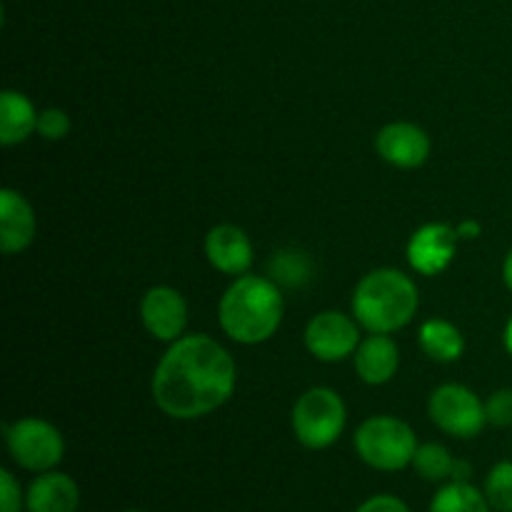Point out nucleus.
<instances>
[{
    "instance_id": "dca6fc26",
    "label": "nucleus",
    "mask_w": 512,
    "mask_h": 512,
    "mask_svg": "<svg viewBox=\"0 0 512 512\" xmlns=\"http://www.w3.org/2000/svg\"><path fill=\"white\" fill-rule=\"evenodd\" d=\"M38 110L33 100L20 90H3L0 93V143L5 148L25 143L33 133H38Z\"/></svg>"
},
{
    "instance_id": "a878e982",
    "label": "nucleus",
    "mask_w": 512,
    "mask_h": 512,
    "mask_svg": "<svg viewBox=\"0 0 512 512\" xmlns=\"http://www.w3.org/2000/svg\"><path fill=\"white\" fill-rule=\"evenodd\" d=\"M455 230H458V238H460V243H463V240L480 238V233H483V225L473 218H465V220H460V225Z\"/></svg>"
},
{
    "instance_id": "f8f14e48",
    "label": "nucleus",
    "mask_w": 512,
    "mask_h": 512,
    "mask_svg": "<svg viewBox=\"0 0 512 512\" xmlns=\"http://www.w3.org/2000/svg\"><path fill=\"white\" fill-rule=\"evenodd\" d=\"M205 258L218 273L240 278L253 265V243L243 228L233 223H220L205 235Z\"/></svg>"
},
{
    "instance_id": "4be33fe9",
    "label": "nucleus",
    "mask_w": 512,
    "mask_h": 512,
    "mask_svg": "<svg viewBox=\"0 0 512 512\" xmlns=\"http://www.w3.org/2000/svg\"><path fill=\"white\" fill-rule=\"evenodd\" d=\"M70 115L65 113L63 108H45L40 110L38 115V135L43 140H50V143H58V140H65L70 135Z\"/></svg>"
},
{
    "instance_id": "f3484780",
    "label": "nucleus",
    "mask_w": 512,
    "mask_h": 512,
    "mask_svg": "<svg viewBox=\"0 0 512 512\" xmlns=\"http://www.w3.org/2000/svg\"><path fill=\"white\" fill-rule=\"evenodd\" d=\"M420 350L428 355L435 363H455V360L463 358L465 353V338L460 333V328L450 320L443 318H430L420 325L418 333Z\"/></svg>"
},
{
    "instance_id": "423d86ee",
    "label": "nucleus",
    "mask_w": 512,
    "mask_h": 512,
    "mask_svg": "<svg viewBox=\"0 0 512 512\" xmlns=\"http://www.w3.org/2000/svg\"><path fill=\"white\" fill-rule=\"evenodd\" d=\"M5 445L18 468L48 473L65 458V440L53 423L43 418H20L3 425Z\"/></svg>"
},
{
    "instance_id": "f03ea898",
    "label": "nucleus",
    "mask_w": 512,
    "mask_h": 512,
    "mask_svg": "<svg viewBox=\"0 0 512 512\" xmlns=\"http://www.w3.org/2000/svg\"><path fill=\"white\" fill-rule=\"evenodd\" d=\"M285 300L280 285L265 275H240L223 293L218 323L240 345L268 343L283 325Z\"/></svg>"
},
{
    "instance_id": "412c9836",
    "label": "nucleus",
    "mask_w": 512,
    "mask_h": 512,
    "mask_svg": "<svg viewBox=\"0 0 512 512\" xmlns=\"http://www.w3.org/2000/svg\"><path fill=\"white\" fill-rule=\"evenodd\" d=\"M483 493L495 512H512V460H500L490 468Z\"/></svg>"
},
{
    "instance_id": "a211bd4d",
    "label": "nucleus",
    "mask_w": 512,
    "mask_h": 512,
    "mask_svg": "<svg viewBox=\"0 0 512 512\" xmlns=\"http://www.w3.org/2000/svg\"><path fill=\"white\" fill-rule=\"evenodd\" d=\"M430 512H493L483 490L470 483L450 480L433 495Z\"/></svg>"
},
{
    "instance_id": "0eeeda50",
    "label": "nucleus",
    "mask_w": 512,
    "mask_h": 512,
    "mask_svg": "<svg viewBox=\"0 0 512 512\" xmlns=\"http://www.w3.org/2000/svg\"><path fill=\"white\" fill-rule=\"evenodd\" d=\"M428 413L435 428H440L450 438H478L488 425L485 403L460 383H445L435 388L428 400Z\"/></svg>"
},
{
    "instance_id": "b1692460",
    "label": "nucleus",
    "mask_w": 512,
    "mask_h": 512,
    "mask_svg": "<svg viewBox=\"0 0 512 512\" xmlns=\"http://www.w3.org/2000/svg\"><path fill=\"white\" fill-rule=\"evenodd\" d=\"M25 508V495L10 470H0V512H20Z\"/></svg>"
},
{
    "instance_id": "393cba45",
    "label": "nucleus",
    "mask_w": 512,
    "mask_h": 512,
    "mask_svg": "<svg viewBox=\"0 0 512 512\" xmlns=\"http://www.w3.org/2000/svg\"><path fill=\"white\" fill-rule=\"evenodd\" d=\"M355 512H410V508L395 495H373Z\"/></svg>"
},
{
    "instance_id": "9b49d317",
    "label": "nucleus",
    "mask_w": 512,
    "mask_h": 512,
    "mask_svg": "<svg viewBox=\"0 0 512 512\" xmlns=\"http://www.w3.org/2000/svg\"><path fill=\"white\" fill-rule=\"evenodd\" d=\"M375 150L388 165L400 170H415L425 165L430 158V135L420 125L395 120V123L383 125L375 135Z\"/></svg>"
},
{
    "instance_id": "ddd939ff",
    "label": "nucleus",
    "mask_w": 512,
    "mask_h": 512,
    "mask_svg": "<svg viewBox=\"0 0 512 512\" xmlns=\"http://www.w3.org/2000/svg\"><path fill=\"white\" fill-rule=\"evenodd\" d=\"M35 230L38 220L28 198L13 188L0 190V250L5 255L23 253L33 245Z\"/></svg>"
},
{
    "instance_id": "cd10ccee",
    "label": "nucleus",
    "mask_w": 512,
    "mask_h": 512,
    "mask_svg": "<svg viewBox=\"0 0 512 512\" xmlns=\"http://www.w3.org/2000/svg\"><path fill=\"white\" fill-rule=\"evenodd\" d=\"M503 280H505V288H508L512 293V248L503 260Z\"/></svg>"
},
{
    "instance_id": "7ed1b4c3",
    "label": "nucleus",
    "mask_w": 512,
    "mask_h": 512,
    "mask_svg": "<svg viewBox=\"0 0 512 512\" xmlns=\"http://www.w3.org/2000/svg\"><path fill=\"white\" fill-rule=\"evenodd\" d=\"M420 293L410 275L398 268L370 270L353 293V318L368 333L393 335L413 323Z\"/></svg>"
},
{
    "instance_id": "4468645a",
    "label": "nucleus",
    "mask_w": 512,
    "mask_h": 512,
    "mask_svg": "<svg viewBox=\"0 0 512 512\" xmlns=\"http://www.w3.org/2000/svg\"><path fill=\"white\" fill-rule=\"evenodd\" d=\"M355 373L365 385L390 383L400 368V348L390 335L370 333L368 338L360 340L358 350L353 355Z\"/></svg>"
},
{
    "instance_id": "c85d7f7f",
    "label": "nucleus",
    "mask_w": 512,
    "mask_h": 512,
    "mask_svg": "<svg viewBox=\"0 0 512 512\" xmlns=\"http://www.w3.org/2000/svg\"><path fill=\"white\" fill-rule=\"evenodd\" d=\"M503 345H505V350H508V353L512 355V315H510L508 323H505V330H503Z\"/></svg>"
},
{
    "instance_id": "c756f323",
    "label": "nucleus",
    "mask_w": 512,
    "mask_h": 512,
    "mask_svg": "<svg viewBox=\"0 0 512 512\" xmlns=\"http://www.w3.org/2000/svg\"><path fill=\"white\" fill-rule=\"evenodd\" d=\"M125 512H140V510H125Z\"/></svg>"
},
{
    "instance_id": "6ab92c4d",
    "label": "nucleus",
    "mask_w": 512,
    "mask_h": 512,
    "mask_svg": "<svg viewBox=\"0 0 512 512\" xmlns=\"http://www.w3.org/2000/svg\"><path fill=\"white\" fill-rule=\"evenodd\" d=\"M268 275L278 285L285 288H300L313 278V263H310L308 253L295 248L278 250L268 263Z\"/></svg>"
},
{
    "instance_id": "2eb2a0df",
    "label": "nucleus",
    "mask_w": 512,
    "mask_h": 512,
    "mask_svg": "<svg viewBox=\"0 0 512 512\" xmlns=\"http://www.w3.org/2000/svg\"><path fill=\"white\" fill-rule=\"evenodd\" d=\"M80 488L70 475L48 470L38 473L25 493V510L28 512H78Z\"/></svg>"
},
{
    "instance_id": "6e6552de",
    "label": "nucleus",
    "mask_w": 512,
    "mask_h": 512,
    "mask_svg": "<svg viewBox=\"0 0 512 512\" xmlns=\"http://www.w3.org/2000/svg\"><path fill=\"white\" fill-rule=\"evenodd\" d=\"M305 348L320 363L353 358L360 345V323L340 310H323L305 325Z\"/></svg>"
},
{
    "instance_id": "bb28decb",
    "label": "nucleus",
    "mask_w": 512,
    "mask_h": 512,
    "mask_svg": "<svg viewBox=\"0 0 512 512\" xmlns=\"http://www.w3.org/2000/svg\"><path fill=\"white\" fill-rule=\"evenodd\" d=\"M470 475H473V468H470L468 460H455L453 480H460V483H470Z\"/></svg>"
},
{
    "instance_id": "9d476101",
    "label": "nucleus",
    "mask_w": 512,
    "mask_h": 512,
    "mask_svg": "<svg viewBox=\"0 0 512 512\" xmlns=\"http://www.w3.org/2000/svg\"><path fill=\"white\" fill-rule=\"evenodd\" d=\"M458 245L460 238L453 225L425 223L410 235L405 255H408V263L415 273L433 278V275L445 273L450 268L455 253H458Z\"/></svg>"
},
{
    "instance_id": "aec40b11",
    "label": "nucleus",
    "mask_w": 512,
    "mask_h": 512,
    "mask_svg": "<svg viewBox=\"0 0 512 512\" xmlns=\"http://www.w3.org/2000/svg\"><path fill=\"white\" fill-rule=\"evenodd\" d=\"M415 473L423 480L430 483H445V480H453L455 470V458L450 455V450L440 443H425L418 445V453L413 458Z\"/></svg>"
},
{
    "instance_id": "f257e3e1",
    "label": "nucleus",
    "mask_w": 512,
    "mask_h": 512,
    "mask_svg": "<svg viewBox=\"0 0 512 512\" xmlns=\"http://www.w3.org/2000/svg\"><path fill=\"white\" fill-rule=\"evenodd\" d=\"M238 385L233 355L210 335H183L155 365L150 393L173 420H198L223 408Z\"/></svg>"
},
{
    "instance_id": "20e7f679",
    "label": "nucleus",
    "mask_w": 512,
    "mask_h": 512,
    "mask_svg": "<svg viewBox=\"0 0 512 512\" xmlns=\"http://www.w3.org/2000/svg\"><path fill=\"white\" fill-rule=\"evenodd\" d=\"M353 445L358 458L380 473H398L413 465L418 453L415 430L395 415H373L355 430Z\"/></svg>"
},
{
    "instance_id": "39448f33",
    "label": "nucleus",
    "mask_w": 512,
    "mask_h": 512,
    "mask_svg": "<svg viewBox=\"0 0 512 512\" xmlns=\"http://www.w3.org/2000/svg\"><path fill=\"white\" fill-rule=\"evenodd\" d=\"M345 423H348L345 400L325 385L305 390L295 400L293 413H290L295 440L308 450H328L330 445L338 443Z\"/></svg>"
},
{
    "instance_id": "5701e85b",
    "label": "nucleus",
    "mask_w": 512,
    "mask_h": 512,
    "mask_svg": "<svg viewBox=\"0 0 512 512\" xmlns=\"http://www.w3.org/2000/svg\"><path fill=\"white\" fill-rule=\"evenodd\" d=\"M485 415L488 425L495 428H510L512 425V388H500L485 400Z\"/></svg>"
},
{
    "instance_id": "1a4fd4ad",
    "label": "nucleus",
    "mask_w": 512,
    "mask_h": 512,
    "mask_svg": "<svg viewBox=\"0 0 512 512\" xmlns=\"http://www.w3.org/2000/svg\"><path fill=\"white\" fill-rule=\"evenodd\" d=\"M140 323L160 343H175L188 328V303L170 285H153L140 300Z\"/></svg>"
}]
</instances>
